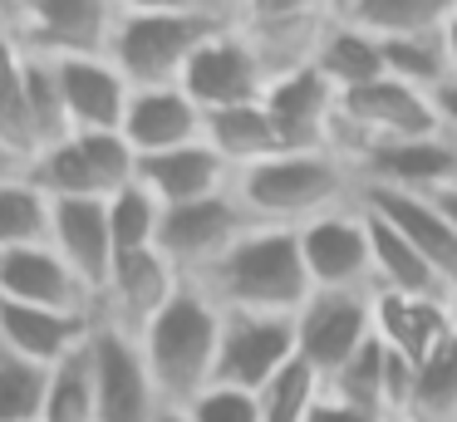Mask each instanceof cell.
Segmentation results:
<instances>
[{
    "label": "cell",
    "mask_w": 457,
    "mask_h": 422,
    "mask_svg": "<svg viewBox=\"0 0 457 422\" xmlns=\"http://www.w3.org/2000/svg\"><path fill=\"white\" fill-rule=\"evenodd\" d=\"M192 285L217 310H246V314H300L315 294L305 255H300V231H290V226H251Z\"/></svg>",
    "instance_id": "cell-1"
},
{
    "label": "cell",
    "mask_w": 457,
    "mask_h": 422,
    "mask_svg": "<svg viewBox=\"0 0 457 422\" xmlns=\"http://www.w3.org/2000/svg\"><path fill=\"white\" fill-rule=\"evenodd\" d=\"M359 167L339 153H276L231 177V192L256 226H290L359 202Z\"/></svg>",
    "instance_id": "cell-2"
},
{
    "label": "cell",
    "mask_w": 457,
    "mask_h": 422,
    "mask_svg": "<svg viewBox=\"0 0 457 422\" xmlns=\"http://www.w3.org/2000/svg\"><path fill=\"white\" fill-rule=\"evenodd\" d=\"M143 363L158 383L168 408H187L202 388L217 378V349H221V310L182 280V290L162 304V314L138 334Z\"/></svg>",
    "instance_id": "cell-3"
},
{
    "label": "cell",
    "mask_w": 457,
    "mask_h": 422,
    "mask_svg": "<svg viewBox=\"0 0 457 422\" xmlns=\"http://www.w3.org/2000/svg\"><path fill=\"white\" fill-rule=\"evenodd\" d=\"M221 25H227V15H119L109 59L133 88H168L182 84L187 59Z\"/></svg>",
    "instance_id": "cell-4"
},
{
    "label": "cell",
    "mask_w": 457,
    "mask_h": 422,
    "mask_svg": "<svg viewBox=\"0 0 457 422\" xmlns=\"http://www.w3.org/2000/svg\"><path fill=\"white\" fill-rule=\"evenodd\" d=\"M433 98L398 79H374L364 88L339 94V123H335V153L359 167V157L378 143H408V137H437Z\"/></svg>",
    "instance_id": "cell-5"
},
{
    "label": "cell",
    "mask_w": 457,
    "mask_h": 422,
    "mask_svg": "<svg viewBox=\"0 0 457 422\" xmlns=\"http://www.w3.org/2000/svg\"><path fill=\"white\" fill-rule=\"evenodd\" d=\"M119 5L113 0H15L5 35L35 59L109 54Z\"/></svg>",
    "instance_id": "cell-6"
},
{
    "label": "cell",
    "mask_w": 457,
    "mask_h": 422,
    "mask_svg": "<svg viewBox=\"0 0 457 422\" xmlns=\"http://www.w3.org/2000/svg\"><path fill=\"white\" fill-rule=\"evenodd\" d=\"M246 206L237 202V192H217L202 202H182V206H162V226H158V251L178 265L182 280H197L207 265H217L241 236L251 231Z\"/></svg>",
    "instance_id": "cell-7"
},
{
    "label": "cell",
    "mask_w": 457,
    "mask_h": 422,
    "mask_svg": "<svg viewBox=\"0 0 457 422\" xmlns=\"http://www.w3.org/2000/svg\"><path fill=\"white\" fill-rule=\"evenodd\" d=\"M89 353H94V422H158V412L168 402H162L148 363H143L138 339L99 319L89 334Z\"/></svg>",
    "instance_id": "cell-8"
},
{
    "label": "cell",
    "mask_w": 457,
    "mask_h": 422,
    "mask_svg": "<svg viewBox=\"0 0 457 422\" xmlns=\"http://www.w3.org/2000/svg\"><path fill=\"white\" fill-rule=\"evenodd\" d=\"M295 353H300L295 314L221 310V349H217V378L212 383L261 393Z\"/></svg>",
    "instance_id": "cell-9"
},
{
    "label": "cell",
    "mask_w": 457,
    "mask_h": 422,
    "mask_svg": "<svg viewBox=\"0 0 457 422\" xmlns=\"http://www.w3.org/2000/svg\"><path fill=\"white\" fill-rule=\"evenodd\" d=\"M300 255L315 290L374 294V251H369L364 202H349L300 226Z\"/></svg>",
    "instance_id": "cell-10"
},
{
    "label": "cell",
    "mask_w": 457,
    "mask_h": 422,
    "mask_svg": "<svg viewBox=\"0 0 457 422\" xmlns=\"http://www.w3.org/2000/svg\"><path fill=\"white\" fill-rule=\"evenodd\" d=\"M266 84H270L266 64H261V54L246 45V35L231 20L182 69V94L202 113H221V108H237V103H261Z\"/></svg>",
    "instance_id": "cell-11"
},
{
    "label": "cell",
    "mask_w": 457,
    "mask_h": 422,
    "mask_svg": "<svg viewBox=\"0 0 457 422\" xmlns=\"http://www.w3.org/2000/svg\"><path fill=\"white\" fill-rule=\"evenodd\" d=\"M261 103H266L286 153H335L339 88L315 64L276 74L266 84V94H261Z\"/></svg>",
    "instance_id": "cell-12"
},
{
    "label": "cell",
    "mask_w": 457,
    "mask_h": 422,
    "mask_svg": "<svg viewBox=\"0 0 457 422\" xmlns=\"http://www.w3.org/2000/svg\"><path fill=\"white\" fill-rule=\"evenodd\" d=\"M295 339H300V359H305L320 378L339 373L369 339H374V294L315 290L310 304L295 314Z\"/></svg>",
    "instance_id": "cell-13"
},
{
    "label": "cell",
    "mask_w": 457,
    "mask_h": 422,
    "mask_svg": "<svg viewBox=\"0 0 457 422\" xmlns=\"http://www.w3.org/2000/svg\"><path fill=\"white\" fill-rule=\"evenodd\" d=\"M178 290H182V275L158 245L153 251H129L109 270V285L99 294V319L138 339Z\"/></svg>",
    "instance_id": "cell-14"
},
{
    "label": "cell",
    "mask_w": 457,
    "mask_h": 422,
    "mask_svg": "<svg viewBox=\"0 0 457 422\" xmlns=\"http://www.w3.org/2000/svg\"><path fill=\"white\" fill-rule=\"evenodd\" d=\"M0 300L45 304V310H70V314H99V294L74 275V265L50 241L0 251Z\"/></svg>",
    "instance_id": "cell-15"
},
{
    "label": "cell",
    "mask_w": 457,
    "mask_h": 422,
    "mask_svg": "<svg viewBox=\"0 0 457 422\" xmlns=\"http://www.w3.org/2000/svg\"><path fill=\"white\" fill-rule=\"evenodd\" d=\"M74 133H119L129 113L133 84L113 69L109 54H79V59H54Z\"/></svg>",
    "instance_id": "cell-16"
},
{
    "label": "cell",
    "mask_w": 457,
    "mask_h": 422,
    "mask_svg": "<svg viewBox=\"0 0 457 422\" xmlns=\"http://www.w3.org/2000/svg\"><path fill=\"white\" fill-rule=\"evenodd\" d=\"M457 177V143L453 137H408V143H378L359 157V182L394 186V192L433 196Z\"/></svg>",
    "instance_id": "cell-17"
},
{
    "label": "cell",
    "mask_w": 457,
    "mask_h": 422,
    "mask_svg": "<svg viewBox=\"0 0 457 422\" xmlns=\"http://www.w3.org/2000/svg\"><path fill=\"white\" fill-rule=\"evenodd\" d=\"M374 211H384L408 241L418 245L433 275L443 280V290L457 300V226L447 221V211L433 202V196H418V192H394V186H359Z\"/></svg>",
    "instance_id": "cell-18"
},
{
    "label": "cell",
    "mask_w": 457,
    "mask_h": 422,
    "mask_svg": "<svg viewBox=\"0 0 457 422\" xmlns=\"http://www.w3.org/2000/svg\"><path fill=\"white\" fill-rule=\"evenodd\" d=\"M50 245L74 265V275L94 294H104L119 251H113V236H109V206L99 196H60L50 206Z\"/></svg>",
    "instance_id": "cell-19"
},
{
    "label": "cell",
    "mask_w": 457,
    "mask_h": 422,
    "mask_svg": "<svg viewBox=\"0 0 457 422\" xmlns=\"http://www.w3.org/2000/svg\"><path fill=\"white\" fill-rule=\"evenodd\" d=\"M457 329V304L433 294H398L374 290V334L408 363H423L437 353V343Z\"/></svg>",
    "instance_id": "cell-20"
},
{
    "label": "cell",
    "mask_w": 457,
    "mask_h": 422,
    "mask_svg": "<svg viewBox=\"0 0 457 422\" xmlns=\"http://www.w3.org/2000/svg\"><path fill=\"white\" fill-rule=\"evenodd\" d=\"M202 123H207V113L182 94V84H168V88H133L119 133L129 137V147L138 157H153L202 143Z\"/></svg>",
    "instance_id": "cell-21"
},
{
    "label": "cell",
    "mask_w": 457,
    "mask_h": 422,
    "mask_svg": "<svg viewBox=\"0 0 457 422\" xmlns=\"http://www.w3.org/2000/svg\"><path fill=\"white\" fill-rule=\"evenodd\" d=\"M94 324H99V314H70V310H45V304L0 300V343L45 363V368H54L64 353L89 343Z\"/></svg>",
    "instance_id": "cell-22"
},
{
    "label": "cell",
    "mask_w": 457,
    "mask_h": 422,
    "mask_svg": "<svg viewBox=\"0 0 457 422\" xmlns=\"http://www.w3.org/2000/svg\"><path fill=\"white\" fill-rule=\"evenodd\" d=\"M231 177L237 172L207 143H187V147H172V153L138 157V182L162 206H182V202H202V196L231 192Z\"/></svg>",
    "instance_id": "cell-23"
},
{
    "label": "cell",
    "mask_w": 457,
    "mask_h": 422,
    "mask_svg": "<svg viewBox=\"0 0 457 422\" xmlns=\"http://www.w3.org/2000/svg\"><path fill=\"white\" fill-rule=\"evenodd\" d=\"M364 202V196H359ZM364 221H369V251H374V290H398V294H433V300H453L443 290V280L433 275V265L418 255V245L388 221L384 211L364 202Z\"/></svg>",
    "instance_id": "cell-24"
},
{
    "label": "cell",
    "mask_w": 457,
    "mask_h": 422,
    "mask_svg": "<svg viewBox=\"0 0 457 422\" xmlns=\"http://www.w3.org/2000/svg\"><path fill=\"white\" fill-rule=\"evenodd\" d=\"M202 143H207L231 172L286 153L276 123H270V113H266V103H237V108H221V113H207V123H202Z\"/></svg>",
    "instance_id": "cell-25"
},
{
    "label": "cell",
    "mask_w": 457,
    "mask_h": 422,
    "mask_svg": "<svg viewBox=\"0 0 457 422\" xmlns=\"http://www.w3.org/2000/svg\"><path fill=\"white\" fill-rule=\"evenodd\" d=\"M453 10L457 0H339V15L374 39H437Z\"/></svg>",
    "instance_id": "cell-26"
},
{
    "label": "cell",
    "mask_w": 457,
    "mask_h": 422,
    "mask_svg": "<svg viewBox=\"0 0 457 422\" xmlns=\"http://www.w3.org/2000/svg\"><path fill=\"white\" fill-rule=\"evenodd\" d=\"M315 69L339 88V94L364 88V84H374V79L388 74L384 69V39H374L369 29H359V25H349L345 15H335L325 29V39H320V49H315Z\"/></svg>",
    "instance_id": "cell-27"
},
{
    "label": "cell",
    "mask_w": 457,
    "mask_h": 422,
    "mask_svg": "<svg viewBox=\"0 0 457 422\" xmlns=\"http://www.w3.org/2000/svg\"><path fill=\"white\" fill-rule=\"evenodd\" d=\"M0 143L11 147L25 167L40 153L30 123V94H25V49L0 29Z\"/></svg>",
    "instance_id": "cell-28"
},
{
    "label": "cell",
    "mask_w": 457,
    "mask_h": 422,
    "mask_svg": "<svg viewBox=\"0 0 457 422\" xmlns=\"http://www.w3.org/2000/svg\"><path fill=\"white\" fill-rule=\"evenodd\" d=\"M50 196L30 182V177H11L0 182V251H21V245L50 241Z\"/></svg>",
    "instance_id": "cell-29"
},
{
    "label": "cell",
    "mask_w": 457,
    "mask_h": 422,
    "mask_svg": "<svg viewBox=\"0 0 457 422\" xmlns=\"http://www.w3.org/2000/svg\"><path fill=\"white\" fill-rule=\"evenodd\" d=\"M384 368H388V343L374 334V339H369L364 349H359L354 359L345 363V368L329 373L325 388L335 393V398H345L349 408L369 412V418L394 422V418H388V398H384Z\"/></svg>",
    "instance_id": "cell-30"
},
{
    "label": "cell",
    "mask_w": 457,
    "mask_h": 422,
    "mask_svg": "<svg viewBox=\"0 0 457 422\" xmlns=\"http://www.w3.org/2000/svg\"><path fill=\"white\" fill-rule=\"evenodd\" d=\"M408 422H457V329L437 343L433 359L418 363Z\"/></svg>",
    "instance_id": "cell-31"
},
{
    "label": "cell",
    "mask_w": 457,
    "mask_h": 422,
    "mask_svg": "<svg viewBox=\"0 0 457 422\" xmlns=\"http://www.w3.org/2000/svg\"><path fill=\"white\" fill-rule=\"evenodd\" d=\"M50 368L0 343V422H45Z\"/></svg>",
    "instance_id": "cell-32"
},
{
    "label": "cell",
    "mask_w": 457,
    "mask_h": 422,
    "mask_svg": "<svg viewBox=\"0 0 457 422\" xmlns=\"http://www.w3.org/2000/svg\"><path fill=\"white\" fill-rule=\"evenodd\" d=\"M45 422H94V353L79 343L50 368L45 393Z\"/></svg>",
    "instance_id": "cell-33"
},
{
    "label": "cell",
    "mask_w": 457,
    "mask_h": 422,
    "mask_svg": "<svg viewBox=\"0 0 457 422\" xmlns=\"http://www.w3.org/2000/svg\"><path fill=\"white\" fill-rule=\"evenodd\" d=\"M104 206H109V236H113V251H119V255L153 251V245H158L162 202L143 182H129L123 192H113Z\"/></svg>",
    "instance_id": "cell-34"
},
{
    "label": "cell",
    "mask_w": 457,
    "mask_h": 422,
    "mask_svg": "<svg viewBox=\"0 0 457 422\" xmlns=\"http://www.w3.org/2000/svg\"><path fill=\"white\" fill-rule=\"evenodd\" d=\"M320 393H325V378H320V373L295 353V359H290L286 368H280L276 378L256 393L261 422H305L310 408L320 402Z\"/></svg>",
    "instance_id": "cell-35"
},
{
    "label": "cell",
    "mask_w": 457,
    "mask_h": 422,
    "mask_svg": "<svg viewBox=\"0 0 457 422\" xmlns=\"http://www.w3.org/2000/svg\"><path fill=\"white\" fill-rule=\"evenodd\" d=\"M25 94H30V123H35V143L50 147L60 137H70V113H64V94H60V74L54 59H35L25 54Z\"/></svg>",
    "instance_id": "cell-36"
},
{
    "label": "cell",
    "mask_w": 457,
    "mask_h": 422,
    "mask_svg": "<svg viewBox=\"0 0 457 422\" xmlns=\"http://www.w3.org/2000/svg\"><path fill=\"white\" fill-rule=\"evenodd\" d=\"M384 69H388V79L413 84V88H423V94H433L437 84L453 79L443 39H384Z\"/></svg>",
    "instance_id": "cell-37"
},
{
    "label": "cell",
    "mask_w": 457,
    "mask_h": 422,
    "mask_svg": "<svg viewBox=\"0 0 457 422\" xmlns=\"http://www.w3.org/2000/svg\"><path fill=\"white\" fill-rule=\"evenodd\" d=\"M329 15H339V0H231V25L237 29H276Z\"/></svg>",
    "instance_id": "cell-38"
},
{
    "label": "cell",
    "mask_w": 457,
    "mask_h": 422,
    "mask_svg": "<svg viewBox=\"0 0 457 422\" xmlns=\"http://www.w3.org/2000/svg\"><path fill=\"white\" fill-rule=\"evenodd\" d=\"M182 412H187L192 422H261V402H256V393H246V388H227V383H212V388H202Z\"/></svg>",
    "instance_id": "cell-39"
},
{
    "label": "cell",
    "mask_w": 457,
    "mask_h": 422,
    "mask_svg": "<svg viewBox=\"0 0 457 422\" xmlns=\"http://www.w3.org/2000/svg\"><path fill=\"white\" fill-rule=\"evenodd\" d=\"M113 5L119 15H227V0H113Z\"/></svg>",
    "instance_id": "cell-40"
},
{
    "label": "cell",
    "mask_w": 457,
    "mask_h": 422,
    "mask_svg": "<svg viewBox=\"0 0 457 422\" xmlns=\"http://www.w3.org/2000/svg\"><path fill=\"white\" fill-rule=\"evenodd\" d=\"M305 422H378V418H369V412H359V408H349L345 398H335V393H320V402L310 408V418Z\"/></svg>",
    "instance_id": "cell-41"
},
{
    "label": "cell",
    "mask_w": 457,
    "mask_h": 422,
    "mask_svg": "<svg viewBox=\"0 0 457 422\" xmlns=\"http://www.w3.org/2000/svg\"><path fill=\"white\" fill-rule=\"evenodd\" d=\"M428 98H433V113H437V128H443V137H453V143H457V79L437 84Z\"/></svg>",
    "instance_id": "cell-42"
},
{
    "label": "cell",
    "mask_w": 457,
    "mask_h": 422,
    "mask_svg": "<svg viewBox=\"0 0 457 422\" xmlns=\"http://www.w3.org/2000/svg\"><path fill=\"white\" fill-rule=\"evenodd\" d=\"M443 54H447V69H453V79H457V10H453V20L443 25Z\"/></svg>",
    "instance_id": "cell-43"
},
{
    "label": "cell",
    "mask_w": 457,
    "mask_h": 422,
    "mask_svg": "<svg viewBox=\"0 0 457 422\" xmlns=\"http://www.w3.org/2000/svg\"><path fill=\"white\" fill-rule=\"evenodd\" d=\"M21 172H25V162L5 143H0V182H11V177H21Z\"/></svg>",
    "instance_id": "cell-44"
},
{
    "label": "cell",
    "mask_w": 457,
    "mask_h": 422,
    "mask_svg": "<svg viewBox=\"0 0 457 422\" xmlns=\"http://www.w3.org/2000/svg\"><path fill=\"white\" fill-rule=\"evenodd\" d=\"M158 422H192V418H187L182 408H162V412H158Z\"/></svg>",
    "instance_id": "cell-45"
},
{
    "label": "cell",
    "mask_w": 457,
    "mask_h": 422,
    "mask_svg": "<svg viewBox=\"0 0 457 422\" xmlns=\"http://www.w3.org/2000/svg\"><path fill=\"white\" fill-rule=\"evenodd\" d=\"M11 5L15 0H0V29H5V20H11Z\"/></svg>",
    "instance_id": "cell-46"
},
{
    "label": "cell",
    "mask_w": 457,
    "mask_h": 422,
    "mask_svg": "<svg viewBox=\"0 0 457 422\" xmlns=\"http://www.w3.org/2000/svg\"><path fill=\"white\" fill-rule=\"evenodd\" d=\"M227 15H231V0H227Z\"/></svg>",
    "instance_id": "cell-47"
},
{
    "label": "cell",
    "mask_w": 457,
    "mask_h": 422,
    "mask_svg": "<svg viewBox=\"0 0 457 422\" xmlns=\"http://www.w3.org/2000/svg\"><path fill=\"white\" fill-rule=\"evenodd\" d=\"M453 304H457V300H453Z\"/></svg>",
    "instance_id": "cell-48"
}]
</instances>
